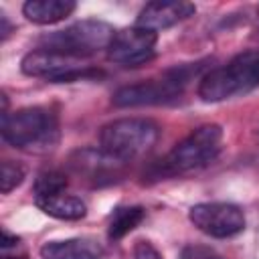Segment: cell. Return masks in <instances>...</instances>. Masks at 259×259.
I'll list each match as a JSON object with an SVG mask.
<instances>
[{"label":"cell","mask_w":259,"mask_h":259,"mask_svg":"<svg viewBox=\"0 0 259 259\" xmlns=\"http://www.w3.org/2000/svg\"><path fill=\"white\" fill-rule=\"evenodd\" d=\"M259 87V51H243L229 63L200 77L198 97L208 103L225 101Z\"/></svg>","instance_id":"cell-1"},{"label":"cell","mask_w":259,"mask_h":259,"mask_svg":"<svg viewBox=\"0 0 259 259\" xmlns=\"http://www.w3.org/2000/svg\"><path fill=\"white\" fill-rule=\"evenodd\" d=\"M0 132L4 142L20 150H51L59 142V119L47 107H22L2 113Z\"/></svg>","instance_id":"cell-2"},{"label":"cell","mask_w":259,"mask_h":259,"mask_svg":"<svg viewBox=\"0 0 259 259\" xmlns=\"http://www.w3.org/2000/svg\"><path fill=\"white\" fill-rule=\"evenodd\" d=\"M160 125L148 117H121L105 123L99 132V144L105 154L119 162L134 160L158 142Z\"/></svg>","instance_id":"cell-3"},{"label":"cell","mask_w":259,"mask_h":259,"mask_svg":"<svg viewBox=\"0 0 259 259\" xmlns=\"http://www.w3.org/2000/svg\"><path fill=\"white\" fill-rule=\"evenodd\" d=\"M115 32L117 30H113V26L103 20H79L63 30L45 34L40 38L38 49L55 51L85 61L87 57L109 49Z\"/></svg>","instance_id":"cell-4"},{"label":"cell","mask_w":259,"mask_h":259,"mask_svg":"<svg viewBox=\"0 0 259 259\" xmlns=\"http://www.w3.org/2000/svg\"><path fill=\"white\" fill-rule=\"evenodd\" d=\"M223 148V127L206 123L192 130L164 158V168L172 174L190 172L212 162Z\"/></svg>","instance_id":"cell-5"},{"label":"cell","mask_w":259,"mask_h":259,"mask_svg":"<svg viewBox=\"0 0 259 259\" xmlns=\"http://www.w3.org/2000/svg\"><path fill=\"white\" fill-rule=\"evenodd\" d=\"M190 77V67L168 71L160 79H148L119 87L111 101L115 107H138V105H160L172 103L182 95V89Z\"/></svg>","instance_id":"cell-6"},{"label":"cell","mask_w":259,"mask_h":259,"mask_svg":"<svg viewBox=\"0 0 259 259\" xmlns=\"http://www.w3.org/2000/svg\"><path fill=\"white\" fill-rule=\"evenodd\" d=\"M20 69L28 77H40L53 83H69L75 79L95 75V71H91L83 59L67 57L47 49H36L26 53L20 61Z\"/></svg>","instance_id":"cell-7"},{"label":"cell","mask_w":259,"mask_h":259,"mask_svg":"<svg viewBox=\"0 0 259 259\" xmlns=\"http://www.w3.org/2000/svg\"><path fill=\"white\" fill-rule=\"evenodd\" d=\"M188 221L212 239H229L245 229V212L233 202H198L188 210Z\"/></svg>","instance_id":"cell-8"},{"label":"cell","mask_w":259,"mask_h":259,"mask_svg":"<svg viewBox=\"0 0 259 259\" xmlns=\"http://www.w3.org/2000/svg\"><path fill=\"white\" fill-rule=\"evenodd\" d=\"M156 42H158V32H152L148 28L134 24L130 28H121L115 32L107 49V57L117 65L138 67L148 63L154 57Z\"/></svg>","instance_id":"cell-9"},{"label":"cell","mask_w":259,"mask_h":259,"mask_svg":"<svg viewBox=\"0 0 259 259\" xmlns=\"http://www.w3.org/2000/svg\"><path fill=\"white\" fill-rule=\"evenodd\" d=\"M194 12H196V6L190 2H148L140 10L136 26L158 32L194 16Z\"/></svg>","instance_id":"cell-10"},{"label":"cell","mask_w":259,"mask_h":259,"mask_svg":"<svg viewBox=\"0 0 259 259\" xmlns=\"http://www.w3.org/2000/svg\"><path fill=\"white\" fill-rule=\"evenodd\" d=\"M42 259H101L103 247L95 239L77 237L65 241H49L40 247Z\"/></svg>","instance_id":"cell-11"},{"label":"cell","mask_w":259,"mask_h":259,"mask_svg":"<svg viewBox=\"0 0 259 259\" xmlns=\"http://www.w3.org/2000/svg\"><path fill=\"white\" fill-rule=\"evenodd\" d=\"M75 2L71 0H28L22 4V14L34 24H55L71 16Z\"/></svg>","instance_id":"cell-12"},{"label":"cell","mask_w":259,"mask_h":259,"mask_svg":"<svg viewBox=\"0 0 259 259\" xmlns=\"http://www.w3.org/2000/svg\"><path fill=\"white\" fill-rule=\"evenodd\" d=\"M34 202L45 214L61 219V221H79L87 212V206L81 198L65 194V192H57V194H49V196H36Z\"/></svg>","instance_id":"cell-13"},{"label":"cell","mask_w":259,"mask_h":259,"mask_svg":"<svg viewBox=\"0 0 259 259\" xmlns=\"http://www.w3.org/2000/svg\"><path fill=\"white\" fill-rule=\"evenodd\" d=\"M146 217V210L142 206H117L109 217L107 237L111 241H117L125 237L130 231H134Z\"/></svg>","instance_id":"cell-14"},{"label":"cell","mask_w":259,"mask_h":259,"mask_svg":"<svg viewBox=\"0 0 259 259\" xmlns=\"http://www.w3.org/2000/svg\"><path fill=\"white\" fill-rule=\"evenodd\" d=\"M67 188V176L61 172H42L36 176L34 180V198L36 196H49V194H57V192H65Z\"/></svg>","instance_id":"cell-15"},{"label":"cell","mask_w":259,"mask_h":259,"mask_svg":"<svg viewBox=\"0 0 259 259\" xmlns=\"http://www.w3.org/2000/svg\"><path fill=\"white\" fill-rule=\"evenodd\" d=\"M24 178V168L16 162L4 160L0 166V190L2 194H8L10 190H14Z\"/></svg>","instance_id":"cell-16"},{"label":"cell","mask_w":259,"mask_h":259,"mask_svg":"<svg viewBox=\"0 0 259 259\" xmlns=\"http://www.w3.org/2000/svg\"><path fill=\"white\" fill-rule=\"evenodd\" d=\"M134 259H162L158 249L148 241H138L134 247Z\"/></svg>","instance_id":"cell-17"},{"label":"cell","mask_w":259,"mask_h":259,"mask_svg":"<svg viewBox=\"0 0 259 259\" xmlns=\"http://www.w3.org/2000/svg\"><path fill=\"white\" fill-rule=\"evenodd\" d=\"M14 243H18V237L14 235H10L6 229H2V247H10V245H14Z\"/></svg>","instance_id":"cell-18"},{"label":"cell","mask_w":259,"mask_h":259,"mask_svg":"<svg viewBox=\"0 0 259 259\" xmlns=\"http://www.w3.org/2000/svg\"><path fill=\"white\" fill-rule=\"evenodd\" d=\"M206 259H221V257H206Z\"/></svg>","instance_id":"cell-19"}]
</instances>
